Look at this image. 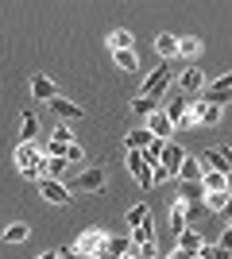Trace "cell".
<instances>
[{"mask_svg":"<svg viewBox=\"0 0 232 259\" xmlns=\"http://www.w3.org/2000/svg\"><path fill=\"white\" fill-rule=\"evenodd\" d=\"M170 81H174V70L170 66H159V70H151V74L144 77V85H140V93L135 97H151V101H163V93L170 89Z\"/></svg>","mask_w":232,"mask_h":259,"instance_id":"1","label":"cell"},{"mask_svg":"<svg viewBox=\"0 0 232 259\" xmlns=\"http://www.w3.org/2000/svg\"><path fill=\"white\" fill-rule=\"evenodd\" d=\"M105 248H109V232H105V228H85V232L74 240V251H77V255L101 259V255H105Z\"/></svg>","mask_w":232,"mask_h":259,"instance_id":"2","label":"cell"},{"mask_svg":"<svg viewBox=\"0 0 232 259\" xmlns=\"http://www.w3.org/2000/svg\"><path fill=\"white\" fill-rule=\"evenodd\" d=\"M66 190H70V194H74V190H77V194H101V190H105V170H101V166H85Z\"/></svg>","mask_w":232,"mask_h":259,"instance_id":"3","label":"cell"},{"mask_svg":"<svg viewBox=\"0 0 232 259\" xmlns=\"http://www.w3.org/2000/svg\"><path fill=\"white\" fill-rule=\"evenodd\" d=\"M186 124H190V128H194V124H201V128H217V124H221V108L198 101V105L186 108Z\"/></svg>","mask_w":232,"mask_h":259,"instance_id":"4","label":"cell"},{"mask_svg":"<svg viewBox=\"0 0 232 259\" xmlns=\"http://www.w3.org/2000/svg\"><path fill=\"white\" fill-rule=\"evenodd\" d=\"M12 159H16V166H20V174L27 178V182H39V174H35V162L43 159V155H39V147H35V143H20Z\"/></svg>","mask_w":232,"mask_h":259,"instance_id":"5","label":"cell"},{"mask_svg":"<svg viewBox=\"0 0 232 259\" xmlns=\"http://www.w3.org/2000/svg\"><path fill=\"white\" fill-rule=\"evenodd\" d=\"M74 143V136H70V128H58L51 140H43V143H35L39 147V155H47V159H66V147Z\"/></svg>","mask_w":232,"mask_h":259,"instance_id":"6","label":"cell"},{"mask_svg":"<svg viewBox=\"0 0 232 259\" xmlns=\"http://www.w3.org/2000/svg\"><path fill=\"white\" fill-rule=\"evenodd\" d=\"M201 93H205V105H217V108H224V105L232 101V74H224L221 81H213V85H205Z\"/></svg>","mask_w":232,"mask_h":259,"instance_id":"7","label":"cell"},{"mask_svg":"<svg viewBox=\"0 0 232 259\" xmlns=\"http://www.w3.org/2000/svg\"><path fill=\"white\" fill-rule=\"evenodd\" d=\"M178 85H182V97H198L201 89H205V74H201L198 66H186L178 74Z\"/></svg>","mask_w":232,"mask_h":259,"instance_id":"8","label":"cell"},{"mask_svg":"<svg viewBox=\"0 0 232 259\" xmlns=\"http://www.w3.org/2000/svg\"><path fill=\"white\" fill-rule=\"evenodd\" d=\"M39 194H43L51 205H70V190H66V182H55V178H39Z\"/></svg>","mask_w":232,"mask_h":259,"instance_id":"9","label":"cell"},{"mask_svg":"<svg viewBox=\"0 0 232 259\" xmlns=\"http://www.w3.org/2000/svg\"><path fill=\"white\" fill-rule=\"evenodd\" d=\"M147 132H151L155 140L170 143V136H174V124H170V120H166V112L159 108V112H151V116H147Z\"/></svg>","mask_w":232,"mask_h":259,"instance_id":"10","label":"cell"},{"mask_svg":"<svg viewBox=\"0 0 232 259\" xmlns=\"http://www.w3.org/2000/svg\"><path fill=\"white\" fill-rule=\"evenodd\" d=\"M186 108H190V97H182V93H178L174 101H166L163 112H166V120L174 124V132H178V128H190V124H186Z\"/></svg>","mask_w":232,"mask_h":259,"instance_id":"11","label":"cell"},{"mask_svg":"<svg viewBox=\"0 0 232 259\" xmlns=\"http://www.w3.org/2000/svg\"><path fill=\"white\" fill-rule=\"evenodd\" d=\"M31 97H35V101H47V105H51V101L58 97V85L51 81V77L35 74V77H31Z\"/></svg>","mask_w":232,"mask_h":259,"instance_id":"12","label":"cell"},{"mask_svg":"<svg viewBox=\"0 0 232 259\" xmlns=\"http://www.w3.org/2000/svg\"><path fill=\"white\" fill-rule=\"evenodd\" d=\"M178 178H182V182H201V178H205V166H201L198 155H186V159H182V166H178Z\"/></svg>","mask_w":232,"mask_h":259,"instance_id":"13","label":"cell"},{"mask_svg":"<svg viewBox=\"0 0 232 259\" xmlns=\"http://www.w3.org/2000/svg\"><path fill=\"white\" fill-rule=\"evenodd\" d=\"M51 108H55L58 120H81V116H85V108H77L74 101H66V97H55V101H51Z\"/></svg>","mask_w":232,"mask_h":259,"instance_id":"14","label":"cell"},{"mask_svg":"<svg viewBox=\"0 0 232 259\" xmlns=\"http://www.w3.org/2000/svg\"><path fill=\"white\" fill-rule=\"evenodd\" d=\"M20 143H39V116L31 108L23 112V124H20Z\"/></svg>","mask_w":232,"mask_h":259,"instance_id":"15","label":"cell"},{"mask_svg":"<svg viewBox=\"0 0 232 259\" xmlns=\"http://www.w3.org/2000/svg\"><path fill=\"white\" fill-rule=\"evenodd\" d=\"M201 244H205V236H201V232H194V228H186V232H178V248H182V251H190L194 259H198Z\"/></svg>","mask_w":232,"mask_h":259,"instance_id":"16","label":"cell"},{"mask_svg":"<svg viewBox=\"0 0 232 259\" xmlns=\"http://www.w3.org/2000/svg\"><path fill=\"white\" fill-rule=\"evenodd\" d=\"M201 190H205V194H228V174H213V170H205V178H201Z\"/></svg>","mask_w":232,"mask_h":259,"instance_id":"17","label":"cell"},{"mask_svg":"<svg viewBox=\"0 0 232 259\" xmlns=\"http://www.w3.org/2000/svg\"><path fill=\"white\" fill-rule=\"evenodd\" d=\"M135 244H132V236H109V248H105V255L109 259H120V255H128Z\"/></svg>","mask_w":232,"mask_h":259,"instance_id":"18","label":"cell"},{"mask_svg":"<svg viewBox=\"0 0 232 259\" xmlns=\"http://www.w3.org/2000/svg\"><path fill=\"white\" fill-rule=\"evenodd\" d=\"M151 140H155V136H151L147 128H132L128 136H124V143H128V151H144V147H147Z\"/></svg>","mask_w":232,"mask_h":259,"instance_id":"19","label":"cell"},{"mask_svg":"<svg viewBox=\"0 0 232 259\" xmlns=\"http://www.w3.org/2000/svg\"><path fill=\"white\" fill-rule=\"evenodd\" d=\"M155 54H159L163 62H166V58H174V54H178V39H174V35H159V39H155Z\"/></svg>","mask_w":232,"mask_h":259,"instance_id":"20","label":"cell"},{"mask_svg":"<svg viewBox=\"0 0 232 259\" xmlns=\"http://www.w3.org/2000/svg\"><path fill=\"white\" fill-rule=\"evenodd\" d=\"M112 62L120 66L124 74H135V70H140V58H135V51H112Z\"/></svg>","mask_w":232,"mask_h":259,"instance_id":"21","label":"cell"},{"mask_svg":"<svg viewBox=\"0 0 232 259\" xmlns=\"http://www.w3.org/2000/svg\"><path fill=\"white\" fill-rule=\"evenodd\" d=\"M182 209H186V228H194L198 221H205V217H209V209L201 205V201H182Z\"/></svg>","mask_w":232,"mask_h":259,"instance_id":"22","label":"cell"},{"mask_svg":"<svg viewBox=\"0 0 232 259\" xmlns=\"http://www.w3.org/2000/svg\"><path fill=\"white\" fill-rule=\"evenodd\" d=\"M132 43H135V39H132L128 27H116V31L109 35V47H112V51H132Z\"/></svg>","mask_w":232,"mask_h":259,"instance_id":"23","label":"cell"},{"mask_svg":"<svg viewBox=\"0 0 232 259\" xmlns=\"http://www.w3.org/2000/svg\"><path fill=\"white\" fill-rule=\"evenodd\" d=\"M178 54L194 62V58L201 54V39H198V35H186V39H178Z\"/></svg>","mask_w":232,"mask_h":259,"instance_id":"24","label":"cell"},{"mask_svg":"<svg viewBox=\"0 0 232 259\" xmlns=\"http://www.w3.org/2000/svg\"><path fill=\"white\" fill-rule=\"evenodd\" d=\"M27 236H31V228L23 225V221H16V225H8V228H4V244H23Z\"/></svg>","mask_w":232,"mask_h":259,"instance_id":"25","label":"cell"},{"mask_svg":"<svg viewBox=\"0 0 232 259\" xmlns=\"http://www.w3.org/2000/svg\"><path fill=\"white\" fill-rule=\"evenodd\" d=\"M163 108V101H151V97H132V112L135 116H151V112H159Z\"/></svg>","mask_w":232,"mask_h":259,"instance_id":"26","label":"cell"},{"mask_svg":"<svg viewBox=\"0 0 232 259\" xmlns=\"http://www.w3.org/2000/svg\"><path fill=\"white\" fill-rule=\"evenodd\" d=\"M201 159V166H209L213 174H228V166H224V159H221V151H201L198 155Z\"/></svg>","mask_w":232,"mask_h":259,"instance_id":"27","label":"cell"},{"mask_svg":"<svg viewBox=\"0 0 232 259\" xmlns=\"http://www.w3.org/2000/svg\"><path fill=\"white\" fill-rule=\"evenodd\" d=\"M201 197H205L201 182H182V194H178V201H201Z\"/></svg>","mask_w":232,"mask_h":259,"instance_id":"28","label":"cell"},{"mask_svg":"<svg viewBox=\"0 0 232 259\" xmlns=\"http://www.w3.org/2000/svg\"><path fill=\"white\" fill-rule=\"evenodd\" d=\"M147 217H151V209H147L144 201H140V205H132V209H128V228H140Z\"/></svg>","mask_w":232,"mask_h":259,"instance_id":"29","label":"cell"},{"mask_svg":"<svg viewBox=\"0 0 232 259\" xmlns=\"http://www.w3.org/2000/svg\"><path fill=\"white\" fill-rule=\"evenodd\" d=\"M170 232H186V209H182V201H174V209H170Z\"/></svg>","mask_w":232,"mask_h":259,"instance_id":"30","label":"cell"},{"mask_svg":"<svg viewBox=\"0 0 232 259\" xmlns=\"http://www.w3.org/2000/svg\"><path fill=\"white\" fill-rule=\"evenodd\" d=\"M198 259H232V255H228V251L221 248V244H201Z\"/></svg>","mask_w":232,"mask_h":259,"instance_id":"31","label":"cell"},{"mask_svg":"<svg viewBox=\"0 0 232 259\" xmlns=\"http://www.w3.org/2000/svg\"><path fill=\"white\" fill-rule=\"evenodd\" d=\"M224 197H228V194H205V197H201V205L209 209V213H221V209H224Z\"/></svg>","mask_w":232,"mask_h":259,"instance_id":"32","label":"cell"},{"mask_svg":"<svg viewBox=\"0 0 232 259\" xmlns=\"http://www.w3.org/2000/svg\"><path fill=\"white\" fill-rule=\"evenodd\" d=\"M70 162H85V147H81V143H70L66 147V166Z\"/></svg>","mask_w":232,"mask_h":259,"instance_id":"33","label":"cell"},{"mask_svg":"<svg viewBox=\"0 0 232 259\" xmlns=\"http://www.w3.org/2000/svg\"><path fill=\"white\" fill-rule=\"evenodd\" d=\"M221 248H224V251H228V255H232V225H228V228H224V232H221Z\"/></svg>","mask_w":232,"mask_h":259,"instance_id":"34","label":"cell"},{"mask_svg":"<svg viewBox=\"0 0 232 259\" xmlns=\"http://www.w3.org/2000/svg\"><path fill=\"white\" fill-rule=\"evenodd\" d=\"M221 213H224V221H228V225H232V194L224 197V209H221Z\"/></svg>","mask_w":232,"mask_h":259,"instance_id":"35","label":"cell"},{"mask_svg":"<svg viewBox=\"0 0 232 259\" xmlns=\"http://www.w3.org/2000/svg\"><path fill=\"white\" fill-rule=\"evenodd\" d=\"M221 159H224V166H228V174H232V147H221Z\"/></svg>","mask_w":232,"mask_h":259,"instance_id":"36","label":"cell"},{"mask_svg":"<svg viewBox=\"0 0 232 259\" xmlns=\"http://www.w3.org/2000/svg\"><path fill=\"white\" fill-rule=\"evenodd\" d=\"M166 259H194V255H190V251H182V248H174V251H170Z\"/></svg>","mask_w":232,"mask_h":259,"instance_id":"37","label":"cell"},{"mask_svg":"<svg viewBox=\"0 0 232 259\" xmlns=\"http://www.w3.org/2000/svg\"><path fill=\"white\" fill-rule=\"evenodd\" d=\"M39 259H62V251H43Z\"/></svg>","mask_w":232,"mask_h":259,"instance_id":"38","label":"cell"},{"mask_svg":"<svg viewBox=\"0 0 232 259\" xmlns=\"http://www.w3.org/2000/svg\"><path fill=\"white\" fill-rule=\"evenodd\" d=\"M120 259H144V255H140V248H132L128 255H120Z\"/></svg>","mask_w":232,"mask_h":259,"instance_id":"39","label":"cell"},{"mask_svg":"<svg viewBox=\"0 0 232 259\" xmlns=\"http://www.w3.org/2000/svg\"><path fill=\"white\" fill-rule=\"evenodd\" d=\"M228 194H232V174H228Z\"/></svg>","mask_w":232,"mask_h":259,"instance_id":"40","label":"cell"},{"mask_svg":"<svg viewBox=\"0 0 232 259\" xmlns=\"http://www.w3.org/2000/svg\"><path fill=\"white\" fill-rule=\"evenodd\" d=\"M147 259H159V255H147Z\"/></svg>","mask_w":232,"mask_h":259,"instance_id":"41","label":"cell"}]
</instances>
